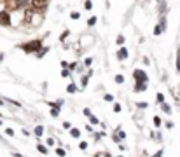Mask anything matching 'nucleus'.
Instances as JSON below:
<instances>
[{"label": "nucleus", "mask_w": 180, "mask_h": 157, "mask_svg": "<svg viewBox=\"0 0 180 157\" xmlns=\"http://www.w3.org/2000/svg\"><path fill=\"white\" fill-rule=\"evenodd\" d=\"M135 77H137V91H143L147 87V75L145 72H140V70H135Z\"/></svg>", "instance_id": "1"}, {"label": "nucleus", "mask_w": 180, "mask_h": 157, "mask_svg": "<svg viewBox=\"0 0 180 157\" xmlns=\"http://www.w3.org/2000/svg\"><path fill=\"white\" fill-rule=\"evenodd\" d=\"M23 49H25V53L42 51V49H40V40H33V42H30V44H25V46H23Z\"/></svg>", "instance_id": "2"}, {"label": "nucleus", "mask_w": 180, "mask_h": 157, "mask_svg": "<svg viewBox=\"0 0 180 157\" xmlns=\"http://www.w3.org/2000/svg\"><path fill=\"white\" fill-rule=\"evenodd\" d=\"M0 25H4V26L11 25V16H9L7 11H2V12H0Z\"/></svg>", "instance_id": "3"}, {"label": "nucleus", "mask_w": 180, "mask_h": 157, "mask_svg": "<svg viewBox=\"0 0 180 157\" xmlns=\"http://www.w3.org/2000/svg\"><path fill=\"white\" fill-rule=\"evenodd\" d=\"M164 28H166V19L163 18V19H161V23H159V25H157V26L154 28V35H159V33H161Z\"/></svg>", "instance_id": "4"}, {"label": "nucleus", "mask_w": 180, "mask_h": 157, "mask_svg": "<svg viewBox=\"0 0 180 157\" xmlns=\"http://www.w3.org/2000/svg\"><path fill=\"white\" fill-rule=\"evenodd\" d=\"M26 4H30V0H12V5H14L16 9H19V7H25Z\"/></svg>", "instance_id": "5"}, {"label": "nucleus", "mask_w": 180, "mask_h": 157, "mask_svg": "<svg viewBox=\"0 0 180 157\" xmlns=\"http://www.w3.org/2000/svg\"><path fill=\"white\" fill-rule=\"evenodd\" d=\"M46 4H47V0H32V5H33L35 9H42Z\"/></svg>", "instance_id": "6"}, {"label": "nucleus", "mask_w": 180, "mask_h": 157, "mask_svg": "<svg viewBox=\"0 0 180 157\" xmlns=\"http://www.w3.org/2000/svg\"><path fill=\"white\" fill-rule=\"evenodd\" d=\"M117 58H119L121 61H122V59H126V58H128V49H126V47H121V49H119V53H117Z\"/></svg>", "instance_id": "7"}, {"label": "nucleus", "mask_w": 180, "mask_h": 157, "mask_svg": "<svg viewBox=\"0 0 180 157\" xmlns=\"http://www.w3.org/2000/svg\"><path fill=\"white\" fill-rule=\"evenodd\" d=\"M70 134H72V138H79V136H81V131H79L77 127H72V129H70Z\"/></svg>", "instance_id": "8"}, {"label": "nucleus", "mask_w": 180, "mask_h": 157, "mask_svg": "<svg viewBox=\"0 0 180 157\" xmlns=\"http://www.w3.org/2000/svg\"><path fill=\"white\" fill-rule=\"evenodd\" d=\"M33 133H35V136H39V138H40V136H42V134H44V127H42V126H37Z\"/></svg>", "instance_id": "9"}, {"label": "nucleus", "mask_w": 180, "mask_h": 157, "mask_svg": "<svg viewBox=\"0 0 180 157\" xmlns=\"http://www.w3.org/2000/svg\"><path fill=\"white\" fill-rule=\"evenodd\" d=\"M161 108H163L164 114H171V108H170V105H168V103H163V105H161Z\"/></svg>", "instance_id": "10"}, {"label": "nucleus", "mask_w": 180, "mask_h": 157, "mask_svg": "<svg viewBox=\"0 0 180 157\" xmlns=\"http://www.w3.org/2000/svg\"><path fill=\"white\" fill-rule=\"evenodd\" d=\"M177 70L180 72V49H177Z\"/></svg>", "instance_id": "11"}, {"label": "nucleus", "mask_w": 180, "mask_h": 157, "mask_svg": "<svg viewBox=\"0 0 180 157\" xmlns=\"http://www.w3.org/2000/svg\"><path fill=\"white\" fill-rule=\"evenodd\" d=\"M65 154H66V152H65L63 148H56V155H58V157H65Z\"/></svg>", "instance_id": "12"}, {"label": "nucleus", "mask_w": 180, "mask_h": 157, "mask_svg": "<svg viewBox=\"0 0 180 157\" xmlns=\"http://www.w3.org/2000/svg\"><path fill=\"white\" fill-rule=\"evenodd\" d=\"M37 150H39L40 154H47V148L44 147V145H39V147H37Z\"/></svg>", "instance_id": "13"}, {"label": "nucleus", "mask_w": 180, "mask_h": 157, "mask_svg": "<svg viewBox=\"0 0 180 157\" xmlns=\"http://www.w3.org/2000/svg\"><path fill=\"white\" fill-rule=\"evenodd\" d=\"M58 114H60V108H56V106H54V108L51 110V115H53V117H58Z\"/></svg>", "instance_id": "14"}, {"label": "nucleus", "mask_w": 180, "mask_h": 157, "mask_svg": "<svg viewBox=\"0 0 180 157\" xmlns=\"http://www.w3.org/2000/svg\"><path fill=\"white\" fill-rule=\"evenodd\" d=\"M84 7H86V11H89L93 7V4H91V0H86V4H84Z\"/></svg>", "instance_id": "15"}, {"label": "nucleus", "mask_w": 180, "mask_h": 157, "mask_svg": "<svg viewBox=\"0 0 180 157\" xmlns=\"http://www.w3.org/2000/svg\"><path fill=\"white\" fill-rule=\"evenodd\" d=\"M75 89H77V87H75L74 84H70L68 87H66V91H68V93H75Z\"/></svg>", "instance_id": "16"}, {"label": "nucleus", "mask_w": 180, "mask_h": 157, "mask_svg": "<svg viewBox=\"0 0 180 157\" xmlns=\"http://www.w3.org/2000/svg\"><path fill=\"white\" fill-rule=\"evenodd\" d=\"M5 134H7V136H14V129L7 127V129H5Z\"/></svg>", "instance_id": "17"}, {"label": "nucleus", "mask_w": 180, "mask_h": 157, "mask_svg": "<svg viewBox=\"0 0 180 157\" xmlns=\"http://www.w3.org/2000/svg\"><path fill=\"white\" fill-rule=\"evenodd\" d=\"M154 126H156V127L161 126V119H159V117H154Z\"/></svg>", "instance_id": "18"}, {"label": "nucleus", "mask_w": 180, "mask_h": 157, "mask_svg": "<svg viewBox=\"0 0 180 157\" xmlns=\"http://www.w3.org/2000/svg\"><path fill=\"white\" fill-rule=\"evenodd\" d=\"M89 121H91V124H98V122H100V121H98L95 115H91V117H89Z\"/></svg>", "instance_id": "19"}, {"label": "nucleus", "mask_w": 180, "mask_h": 157, "mask_svg": "<svg viewBox=\"0 0 180 157\" xmlns=\"http://www.w3.org/2000/svg\"><path fill=\"white\" fill-rule=\"evenodd\" d=\"M79 148H81V150H86V148H87V143H86V142H81Z\"/></svg>", "instance_id": "20"}, {"label": "nucleus", "mask_w": 180, "mask_h": 157, "mask_svg": "<svg viewBox=\"0 0 180 157\" xmlns=\"http://www.w3.org/2000/svg\"><path fill=\"white\" fill-rule=\"evenodd\" d=\"M157 101L163 105V103H164V96H163V94H157Z\"/></svg>", "instance_id": "21"}, {"label": "nucleus", "mask_w": 180, "mask_h": 157, "mask_svg": "<svg viewBox=\"0 0 180 157\" xmlns=\"http://www.w3.org/2000/svg\"><path fill=\"white\" fill-rule=\"evenodd\" d=\"M95 23H96V18H91V19H89V21H87V25H89V26H93Z\"/></svg>", "instance_id": "22"}, {"label": "nucleus", "mask_w": 180, "mask_h": 157, "mask_svg": "<svg viewBox=\"0 0 180 157\" xmlns=\"http://www.w3.org/2000/svg\"><path fill=\"white\" fill-rule=\"evenodd\" d=\"M122 80H124V77H122V75H117V77H116V82H117V84H121Z\"/></svg>", "instance_id": "23"}, {"label": "nucleus", "mask_w": 180, "mask_h": 157, "mask_svg": "<svg viewBox=\"0 0 180 157\" xmlns=\"http://www.w3.org/2000/svg\"><path fill=\"white\" fill-rule=\"evenodd\" d=\"M46 143H47L49 147H53V145H54V140H53V138H47V140H46Z\"/></svg>", "instance_id": "24"}, {"label": "nucleus", "mask_w": 180, "mask_h": 157, "mask_svg": "<svg viewBox=\"0 0 180 157\" xmlns=\"http://www.w3.org/2000/svg\"><path fill=\"white\" fill-rule=\"evenodd\" d=\"M119 138H121V140L126 138V133H124V131H119Z\"/></svg>", "instance_id": "25"}, {"label": "nucleus", "mask_w": 180, "mask_h": 157, "mask_svg": "<svg viewBox=\"0 0 180 157\" xmlns=\"http://www.w3.org/2000/svg\"><path fill=\"white\" fill-rule=\"evenodd\" d=\"M84 115H87V117H91V110H87V108H84Z\"/></svg>", "instance_id": "26"}, {"label": "nucleus", "mask_w": 180, "mask_h": 157, "mask_svg": "<svg viewBox=\"0 0 180 157\" xmlns=\"http://www.w3.org/2000/svg\"><path fill=\"white\" fill-rule=\"evenodd\" d=\"M112 140H114V142H117V143L121 142V138H119V136H116V134H112Z\"/></svg>", "instance_id": "27"}, {"label": "nucleus", "mask_w": 180, "mask_h": 157, "mask_svg": "<svg viewBox=\"0 0 180 157\" xmlns=\"http://www.w3.org/2000/svg\"><path fill=\"white\" fill-rule=\"evenodd\" d=\"M95 157H110V155H108V154H96Z\"/></svg>", "instance_id": "28"}, {"label": "nucleus", "mask_w": 180, "mask_h": 157, "mask_svg": "<svg viewBox=\"0 0 180 157\" xmlns=\"http://www.w3.org/2000/svg\"><path fill=\"white\" fill-rule=\"evenodd\" d=\"M12 157H23V155H21V154H16V152H14V154H12Z\"/></svg>", "instance_id": "29"}, {"label": "nucleus", "mask_w": 180, "mask_h": 157, "mask_svg": "<svg viewBox=\"0 0 180 157\" xmlns=\"http://www.w3.org/2000/svg\"><path fill=\"white\" fill-rule=\"evenodd\" d=\"M2 59H4V54H2V53H0V61H2Z\"/></svg>", "instance_id": "30"}, {"label": "nucleus", "mask_w": 180, "mask_h": 157, "mask_svg": "<svg viewBox=\"0 0 180 157\" xmlns=\"http://www.w3.org/2000/svg\"><path fill=\"white\" fill-rule=\"evenodd\" d=\"M0 126H2V121H0Z\"/></svg>", "instance_id": "31"}]
</instances>
